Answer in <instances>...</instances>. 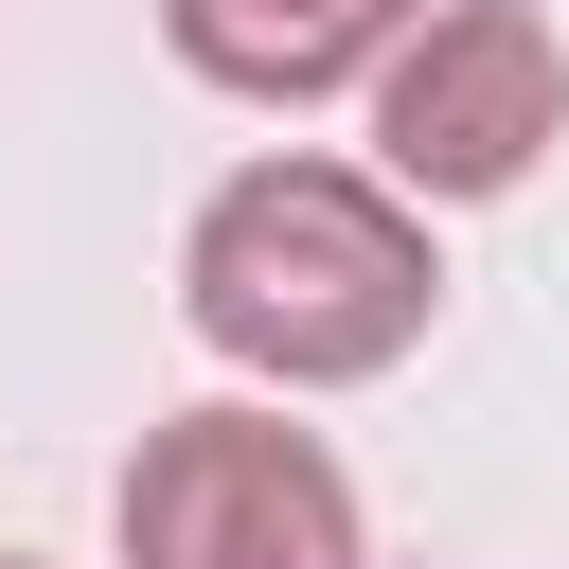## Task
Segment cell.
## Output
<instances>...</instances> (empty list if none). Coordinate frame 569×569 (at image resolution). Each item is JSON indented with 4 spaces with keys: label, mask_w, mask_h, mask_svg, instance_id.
Instances as JSON below:
<instances>
[{
    "label": "cell",
    "mask_w": 569,
    "mask_h": 569,
    "mask_svg": "<svg viewBox=\"0 0 569 569\" xmlns=\"http://www.w3.org/2000/svg\"><path fill=\"white\" fill-rule=\"evenodd\" d=\"M445 302V249H427V196H391L373 160H231L178 231V320L267 373V391H356L427 338Z\"/></svg>",
    "instance_id": "cell-1"
},
{
    "label": "cell",
    "mask_w": 569,
    "mask_h": 569,
    "mask_svg": "<svg viewBox=\"0 0 569 569\" xmlns=\"http://www.w3.org/2000/svg\"><path fill=\"white\" fill-rule=\"evenodd\" d=\"M373 178L391 196H516L551 142H569V36L533 0H427L373 71Z\"/></svg>",
    "instance_id": "cell-2"
},
{
    "label": "cell",
    "mask_w": 569,
    "mask_h": 569,
    "mask_svg": "<svg viewBox=\"0 0 569 569\" xmlns=\"http://www.w3.org/2000/svg\"><path fill=\"white\" fill-rule=\"evenodd\" d=\"M124 569H373L356 480L284 409H178L124 462Z\"/></svg>",
    "instance_id": "cell-3"
},
{
    "label": "cell",
    "mask_w": 569,
    "mask_h": 569,
    "mask_svg": "<svg viewBox=\"0 0 569 569\" xmlns=\"http://www.w3.org/2000/svg\"><path fill=\"white\" fill-rule=\"evenodd\" d=\"M409 18H427V0H160L178 71L231 89V107H320V89H356Z\"/></svg>",
    "instance_id": "cell-4"
},
{
    "label": "cell",
    "mask_w": 569,
    "mask_h": 569,
    "mask_svg": "<svg viewBox=\"0 0 569 569\" xmlns=\"http://www.w3.org/2000/svg\"><path fill=\"white\" fill-rule=\"evenodd\" d=\"M0 569H36V551H0Z\"/></svg>",
    "instance_id": "cell-5"
}]
</instances>
